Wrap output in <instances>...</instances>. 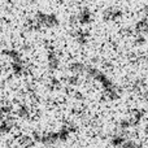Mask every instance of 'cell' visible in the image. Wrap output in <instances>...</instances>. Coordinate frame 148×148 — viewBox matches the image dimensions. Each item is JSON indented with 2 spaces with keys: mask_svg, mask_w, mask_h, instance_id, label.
Returning <instances> with one entry per match:
<instances>
[{
  "mask_svg": "<svg viewBox=\"0 0 148 148\" xmlns=\"http://www.w3.org/2000/svg\"><path fill=\"white\" fill-rule=\"evenodd\" d=\"M3 55L10 61V70L14 75L20 77L26 72V64L22 60L20 51H17L14 48H7L3 49Z\"/></svg>",
  "mask_w": 148,
  "mask_h": 148,
  "instance_id": "obj_1",
  "label": "cell"
},
{
  "mask_svg": "<svg viewBox=\"0 0 148 148\" xmlns=\"http://www.w3.org/2000/svg\"><path fill=\"white\" fill-rule=\"evenodd\" d=\"M13 127H14V121L12 117H7L0 121V134H3V135L9 134L13 130Z\"/></svg>",
  "mask_w": 148,
  "mask_h": 148,
  "instance_id": "obj_2",
  "label": "cell"
},
{
  "mask_svg": "<svg viewBox=\"0 0 148 148\" xmlns=\"http://www.w3.org/2000/svg\"><path fill=\"white\" fill-rule=\"evenodd\" d=\"M17 114L20 118H30V114H31L30 108L25 104L20 105V107H18V110H17Z\"/></svg>",
  "mask_w": 148,
  "mask_h": 148,
  "instance_id": "obj_3",
  "label": "cell"
},
{
  "mask_svg": "<svg viewBox=\"0 0 148 148\" xmlns=\"http://www.w3.org/2000/svg\"><path fill=\"white\" fill-rule=\"evenodd\" d=\"M5 148H14V147H12V146H8V147H5Z\"/></svg>",
  "mask_w": 148,
  "mask_h": 148,
  "instance_id": "obj_4",
  "label": "cell"
},
{
  "mask_svg": "<svg viewBox=\"0 0 148 148\" xmlns=\"http://www.w3.org/2000/svg\"><path fill=\"white\" fill-rule=\"evenodd\" d=\"M7 1H14V0H7Z\"/></svg>",
  "mask_w": 148,
  "mask_h": 148,
  "instance_id": "obj_5",
  "label": "cell"
}]
</instances>
